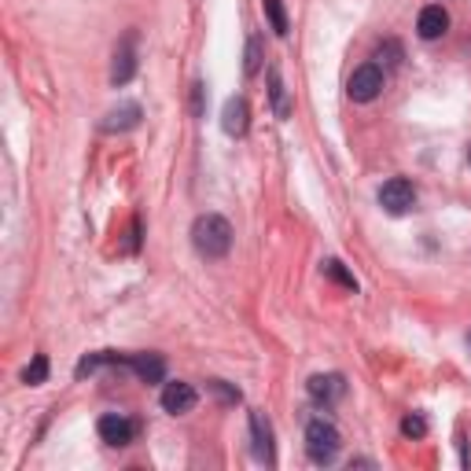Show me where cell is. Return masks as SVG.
I'll return each instance as SVG.
<instances>
[{"label":"cell","instance_id":"cell-1","mask_svg":"<svg viewBox=\"0 0 471 471\" xmlns=\"http://www.w3.org/2000/svg\"><path fill=\"white\" fill-rule=\"evenodd\" d=\"M192 244L203 258H225L232 251V225L221 214H199L192 225Z\"/></svg>","mask_w":471,"mask_h":471},{"label":"cell","instance_id":"cell-2","mask_svg":"<svg viewBox=\"0 0 471 471\" xmlns=\"http://www.w3.org/2000/svg\"><path fill=\"white\" fill-rule=\"evenodd\" d=\"M339 449H342L339 428H335L332 420H324V417H313V420L306 424V457H310L313 464H332V460L339 457Z\"/></svg>","mask_w":471,"mask_h":471},{"label":"cell","instance_id":"cell-3","mask_svg":"<svg viewBox=\"0 0 471 471\" xmlns=\"http://www.w3.org/2000/svg\"><path fill=\"white\" fill-rule=\"evenodd\" d=\"M380 92H383V71H380V63L358 67V71L350 74V82H346V96L353 103H372Z\"/></svg>","mask_w":471,"mask_h":471},{"label":"cell","instance_id":"cell-4","mask_svg":"<svg viewBox=\"0 0 471 471\" xmlns=\"http://www.w3.org/2000/svg\"><path fill=\"white\" fill-rule=\"evenodd\" d=\"M380 207L394 217L409 214L412 207H417V188H412V181H405V177H390V181L380 188Z\"/></svg>","mask_w":471,"mask_h":471},{"label":"cell","instance_id":"cell-5","mask_svg":"<svg viewBox=\"0 0 471 471\" xmlns=\"http://www.w3.org/2000/svg\"><path fill=\"white\" fill-rule=\"evenodd\" d=\"M137 74V30H130L114 48V63H111V85H130Z\"/></svg>","mask_w":471,"mask_h":471},{"label":"cell","instance_id":"cell-6","mask_svg":"<svg viewBox=\"0 0 471 471\" xmlns=\"http://www.w3.org/2000/svg\"><path fill=\"white\" fill-rule=\"evenodd\" d=\"M96 431H100V438L107 446H130V442H137L140 424L130 420V417H122V412H107V417H100Z\"/></svg>","mask_w":471,"mask_h":471},{"label":"cell","instance_id":"cell-7","mask_svg":"<svg viewBox=\"0 0 471 471\" xmlns=\"http://www.w3.org/2000/svg\"><path fill=\"white\" fill-rule=\"evenodd\" d=\"M162 409L169 412V417H185V412H192L196 409V401H199V394H196V387L192 383H181V380H173V383H166L162 387Z\"/></svg>","mask_w":471,"mask_h":471},{"label":"cell","instance_id":"cell-8","mask_svg":"<svg viewBox=\"0 0 471 471\" xmlns=\"http://www.w3.org/2000/svg\"><path fill=\"white\" fill-rule=\"evenodd\" d=\"M140 118H144L140 103L126 100V103H118V107H111V111L103 114L100 130H103V133H130V130H137V126H140Z\"/></svg>","mask_w":471,"mask_h":471},{"label":"cell","instance_id":"cell-9","mask_svg":"<svg viewBox=\"0 0 471 471\" xmlns=\"http://www.w3.org/2000/svg\"><path fill=\"white\" fill-rule=\"evenodd\" d=\"M306 390H310V398L317 401V405H335L342 394H346V380L339 376V372H317V376H310V383H306Z\"/></svg>","mask_w":471,"mask_h":471},{"label":"cell","instance_id":"cell-10","mask_svg":"<svg viewBox=\"0 0 471 471\" xmlns=\"http://www.w3.org/2000/svg\"><path fill=\"white\" fill-rule=\"evenodd\" d=\"M126 369H133L140 383H162L166 380V361L159 358V353H130Z\"/></svg>","mask_w":471,"mask_h":471},{"label":"cell","instance_id":"cell-11","mask_svg":"<svg viewBox=\"0 0 471 471\" xmlns=\"http://www.w3.org/2000/svg\"><path fill=\"white\" fill-rule=\"evenodd\" d=\"M251 449H255V457L262 460V464H273L276 460V453H273V428H269V420H265V412H251Z\"/></svg>","mask_w":471,"mask_h":471},{"label":"cell","instance_id":"cell-12","mask_svg":"<svg viewBox=\"0 0 471 471\" xmlns=\"http://www.w3.org/2000/svg\"><path fill=\"white\" fill-rule=\"evenodd\" d=\"M221 130L228 137H244L247 133V100L244 96H232L225 100V111H221Z\"/></svg>","mask_w":471,"mask_h":471},{"label":"cell","instance_id":"cell-13","mask_svg":"<svg viewBox=\"0 0 471 471\" xmlns=\"http://www.w3.org/2000/svg\"><path fill=\"white\" fill-rule=\"evenodd\" d=\"M446 30H449V15H446L442 5H431V8L420 12V19H417V34H420L424 41H438Z\"/></svg>","mask_w":471,"mask_h":471},{"label":"cell","instance_id":"cell-14","mask_svg":"<svg viewBox=\"0 0 471 471\" xmlns=\"http://www.w3.org/2000/svg\"><path fill=\"white\" fill-rule=\"evenodd\" d=\"M269 103H273V114H276V118H291V100H287L280 67H269Z\"/></svg>","mask_w":471,"mask_h":471},{"label":"cell","instance_id":"cell-15","mask_svg":"<svg viewBox=\"0 0 471 471\" xmlns=\"http://www.w3.org/2000/svg\"><path fill=\"white\" fill-rule=\"evenodd\" d=\"M262 12L273 26L276 37H287V12H284V0H262Z\"/></svg>","mask_w":471,"mask_h":471},{"label":"cell","instance_id":"cell-16","mask_svg":"<svg viewBox=\"0 0 471 471\" xmlns=\"http://www.w3.org/2000/svg\"><path fill=\"white\" fill-rule=\"evenodd\" d=\"M48 380V358H44V353H37V358L26 365V372H23V383L26 387H41Z\"/></svg>","mask_w":471,"mask_h":471},{"label":"cell","instance_id":"cell-17","mask_svg":"<svg viewBox=\"0 0 471 471\" xmlns=\"http://www.w3.org/2000/svg\"><path fill=\"white\" fill-rule=\"evenodd\" d=\"M262 71V37H251L247 41V59H244V74L255 78Z\"/></svg>","mask_w":471,"mask_h":471},{"label":"cell","instance_id":"cell-18","mask_svg":"<svg viewBox=\"0 0 471 471\" xmlns=\"http://www.w3.org/2000/svg\"><path fill=\"white\" fill-rule=\"evenodd\" d=\"M401 435L405 438H424L428 435V420L420 417V412H409V417L401 420Z\"/></svg>","mask_w":471,"mask_h":471},{"label":"cell","instance_id":"cell-19","mask_svg":"<svg viewBox=\"0 0 471 471\" xmlns=\"http://www.w3.org/2000/svg\"><path fill=\"white\" fill-rule=\"evenodd\" d=\"M324 273H328V276H332L335 284H342V287H350V291H353V287H358V280H353V276H350V273L342 269V262H335V258H328V262H324Z\"/></svg>","mask_w":471,"mask_h":471},{"label":"cell","instance_id":"cell-20","mask_svg":"<svg viewBox=\"0 0 471 471\" xmlns=\"http://www.w3.org/2000/svg\"><path fill=\"white\" fill-rule=\"evenodd\" d=\"M376 59H380L383 67H398V63H401V44H398V41H387V44H380Z\"/></svg>","mask_w":471,"mask_h":471},{"label":"cell","instance_id":"cell-21","mask_svg":"<svg viewBox=\"0 0 471 471\" xmlns=\"http://www.w3.org/2000/svg\"><path fill=\"white\" fill-rule=\"evenodd\" d=\"M210 390H217V394H221V401H228V405L240 401V390H228V387H225V380H210Z\"/></svg>","mask_w":471,"mask_h":471},{"label":"cell","instance_id":"cell-22","mask_svg":"<svg viewBox=\"0 0 471 471\" xmlns=\"http://www.w3.org/2000/svg\"><path fill=\"white\" fill-rule=\"evenodd\" d=\"M467 162H471V144H467Z\"/></svg>","mask_w":471,"mask_h":471}]
</instances>
